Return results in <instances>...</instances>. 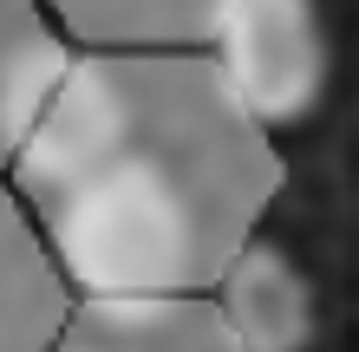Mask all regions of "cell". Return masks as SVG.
Returning <instances> with one entry per match:
<instances>
[{"label": "cell", "instance_id": "obj_1", "mask_svg": "<svg viewBox=\"0 0 359 352\" xmlns=\"http://www.w3.org/2000/svg\"><path fill=\"white\" fill-rule=\"evenodd\" d=\"M79 300L216 294L281 190L268 131L189 59H72L13 157Z\"/></svg>", "mask_w": 359, "mask_h": 352}, {"label": "cell", "instance_id": "obj_2", "mask_svg": "<svg viewBox=\"0 0 359 352\" xmlns=\"http://www.w3.org/2000/svg\"><path fill=\"white\" fill-rule=\"evenodd\" d=\"M203 39L222 92L262 131H287L327 98L333 39L320 0H216Z\"/></svg>", "mask_w": 359, "mask_h": 352}, {"label": "cell", "instance_id": "obj_3", "mask_svg": "<svg viewBox=\"0 0 359 352\" xmlns=\"http://www.w3.org/2000/svg\"><path fill=\"white\" fill-rule=\"evenodd\" d=\"M53 352H242L209 294L170 300H79Z\"/></svg>", "mask_w": 359, "mask_h": 352}, {"label": "cell", "instance_id": "obj_4", "mask_svg": "<svg viewBox=\"0 0 359 352\" xmlns=\"http://www.w3.org/2000/svg\"><path fill=\"white\" fill-rule=\"evenodd\" d=\"M209 300L222 307L242 352H307L313 339V287L294 267V255L274 248L268 235H248L236 248V261L222 267Z\"/></svg>", "mask_w": 359, "mask_h": 352}, {"label": "cell", "instance_id": "obj_5", "mask_svg": "<svg viewBox=\"0 0 359 352\" xmlns=\"http://www.w3.org/2000/svg\"><path fill=\"white\" fill-rule=\"evenodd\" d=\"M66 267L53 261L46 235H39L33 209L0 190V352H53L66 333L72 307L66 300Z\"/></svg>", "mask_w": 359, "mask_h": 352}, {"label": "cell", "instance_id": "obj_6", "mask_svg": "<svg viewBox=\"0 0 359 352\" xmlns=\"http://www.w3.org/2000/svg\"><path fill=\"white\" fill-rule=\"evenodd\" d=\"M66 66H72L66 46L33 20L27 0H0V170L20 157Z\"/></svg>", "mask_w": 359, "mask_h": 352}, {"label": "cell", "instance_id": "obj_7", "mask_svg": "<svg viewBox=\"0 0 359 352\" xmlns=\"http://www.w3.org/2000/svg\"><path fill=\"white\" fill-rule=\"evenodd\" d=\"M79 33L98 39H163V33H209L216 0H59Z\"/></svg>", "mask_w": 359, "mask_h": 352}]
</instances>
